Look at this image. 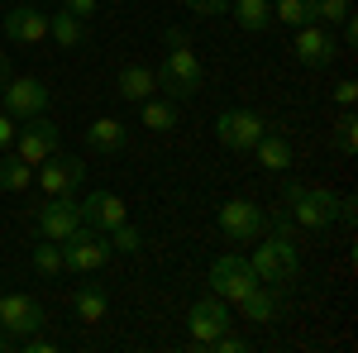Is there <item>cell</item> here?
I'll return each instance as SVG.
<instances>
[{
  "label": "cell",
  "mask_w": 358,
  "mask_h": 353,
  "mask_svg": "<svg viewBox=\"0 0 358 353\" xmlns=\"http://www.w3.org/2000/svg\"><path fill=\"white\" fill-rule=\"evenodd\" d=\"M253 244H258V239H253ZM248 268H253L258 282H268V287H292V282L301 277V253H296V244H292V234L268 229V239L253 248Z\"/></svg>",
  "instance_id": "obj_1"
},
{
  "label": "cell",
  "mask_w": 358,
  "mask_h": 353,
  "mask_svg": "<svg viewBox=\"0 0 358 353\" xmlns=\"http://www.w3.org/2000/svg\"><path fill=\"white\" fill-rule=\"evenodd\" d=\"M282 210L296 219V224H306V229H330V224H339V215H344V201L339 196H330V191L320 187H301V182H287L282 187Z\"/></svg>",
  "instance_id": "obj_2"
},
{
  "label": "cell",
  "mask_w": 358,
  "mask_h": 353,
  "mask_svg": "<svg viewBox=\"0 0 358 353\" xmlns=\"http://www.w3.org/2000/svg\"><path fill=\"white\" fill-rule=\"evenodd\" d=\"M201 86H206V67L192 53V43L167 48L163 67H158V91H163L167 101H192V96H201Z\"/></svg>",
  "instance_id": "obj_3"
},
{
  "label": "cell",
  "mask_w": 358,
  "mask_h": 353,
  "mask_svg": "<svg viewBox=\"0 0 358 353\" xmlns=\"http://www.w3.org/2000/svg\"><path fill=\"white\" fill-rule=\"evenodd\" d=\"M110 258H115L110 234H106V229H96V224H82L77 234H67V239H62V268L77 272V277L101 272Z\"/></svg>",
  "instance_id": "obj_4"
},
{
  "label": "cell",
  "mask_w": 358,
  "mask_h": 353,
  "mask_svg": "<svg viewBox=\"0 0 358 353\" xmlns=\"http://www.w3.org/2000/svg\"><path fill=\"white\" fill-rule=\"evenodd\" d=\"M43 325H48V320H43V305L34 296H24V291H0V329L10 334V344L38 334Z\"/></svg>",
  "instance_id": "obj_5"
},
{
  "label": "cell",
  "mask_w": 358,
  "mask_h": 353,
  "mask_svg": "<svg viewBox=\"0 0 358 353\" xmlns=\"http://www.w3.org/2000/svg\"><path fill=\"white\" fill-rule=\"evenodd\" d=\"M253 287H258V277H253V268H248V258L224 253V258H215V263H210V291H215L220 301L239 305Z\"/></svg>",
  "instance_id": "obj_6"
},
{
  "label": "cell",
  "mask_w": 358,
  "mask_h": 353,
  "mask_svg": "<svg viewBox=\"0 0 358 353\" xmlns=\"http://www.w3.org/2000/svg\"><path fill=\"white\" fill-rule=\"evenodd\" d=\"M20 124H24V129H15V153H20L29 167H38L43 158H53L57 148H62V129H57L53 120L34 115V120H20Z\"/></svg>",
  "instance_id": "obj_7"
},
{
  "label": "cell",
  "mask_w": 358,
  "mask_h": 353,
  "mask_svg": "<svg viewBox=\"0 0 358 353\" xmlns=\"http://www.w3.org/2000/svg\"><path fill=\"white\" fill-rule=\"evenodd\" d=\"M263 129H268V120L258 110H224L215 120V138L229 153H253V143L263 138Z\"/></svg>",
  "instance_id": "obj_8"
},
{
  "label": "cell",
  "mask_w": 358,
  "mask_h": 353,
  "mask_svg": "<svg viewBox=\"0 0 358 353\" xmlns=\"http://www.w3.org/2000/svg\"><path fill=\"white\" fill-rule=\"evenodd\" d=\"M215 224H220L224 239H234V244H253V239H263V224H268V215H263L253 201L234 196V201H224V206H220Z\"/></svg>",
  "instance_id": "obj_9"
},
{
  "label": "cell",
  "mask_w": 358,
  "mask_h": 353,
  "mask_svg": "<svg viewBox=\"0 0 358 353\" xmlns=\"http://www.w3.org/2000/svg\"><path fill=\"white\" fill-rule=\"evenodd\" d=\"M0 110L20 124V120H34V115H43L48 110V86L38 82V77H10L5 91H0Z\"/></svg>",
  "instance_id": "obj_10"
},
{
  "label": "cell",
  "mask_w": 358,
  "mask_h": 353,
  "mask_svg": "<svg viewBox=\"0 0 358 353\" xmlns=\"http://www.w3.org/2000/svg\"><path fill=\"white\" fill-rule=\"evenodd\" d=\"M38 239H53V244H62L67 234H77L86 219H82V206L72 201V196H48L43 206H38Z\"/></svg>",
  "instance_id": "obj_11"
},
{
  "label": "cell",
  "mask_w": 358,
  "mask_h": 353,
  "mask_svg": "<svg viewBox=\"0 0 358 353\" xmlns=\"http://www.w3.org/2000/svg\"><path fill=\"white\" fill-rule=\"evenodd\" d=\"M296 38H292V53L301 67H330L334 57H339V38H334L330 24H301L292 29Z\"/></svg>",
  "instance_id": "obj_12"
},
{
  "label": "cell",
  "mask_w": 358,
  "mask_h": 353,
  "mask_svg": "<svg viewBox=\"0 0 358 353\" xmlns=\"http://www.w3.org/2000/svg\"><path fill=\"white\" fill-rule=\"evenodd\" d=\"M224 329H229V301H220L215 291L201 296L192 310H187V334H192L201 349H210V339L224 334Z\"/></svg>",
  "instance_id": "obj_13"
},
{
  "label": "cell",
  "mask_w": 358,
  "mask_h": 353,
  "mask_svg": "<svg viewBox=\"0 0 358 353\" xmlns=\"http://www.w3.org/2000/svg\"><path fill=\"white\" fill-rule=\"evenodd\" d=\"M82 182H86V163L72 158V153H53V158L38 163V187L48 196H72Z\"/></svg>",
  "instance_id": "obj_14"
},
{
  "label": "cell",
  "mask_w": 358,
  "mask_h": 353,
  "mask_svg": "<svg viewBox=\"0 0 358 353\" xmlns=\"http://www.w3.org/2000/svg\"><path fill=\"white\" fill-rule=\"evenodd\" d=\"M5 38L20 43V48H38L48 38V15L34 5V0H20L10 15H5Z\"/></svg>",
  "instance_id": "obj_15"
},
{
  "label": "cell",
  "mask_w": 358,
  "mask_h": 353,
  "mask_svg": "<svg viewBox=\"0 0 358 353\" xmlns=\"http://www.w3.org/2000/svg\"><path fill=\"white\" fill-rule=\"evenodd\" d=\"M82 206V219L86 224H96V229H106L110 234L115 224H124L129 219V210H124V201L115 196V191H91L86 201H77Z\"/></svg>",
  "instance_id": "obj_16"
},
{
  "label": "cell",
  "mask_w": 358,
  "mask_h": 353,
  "mask_svg": "<svg viewBox=\"0 0 358 353\" xmlns=\"http://www.w3.org/2000/svg\"><path fill=\"white\" fill-rule=\"evenodd\" d=\"M115 96H120V101H129V106L148 101V96H158V72H153V67H143V62H124V67H120V77H115Z\"/></svg>",
  "instance_id": "obj_17"
},
{
  "label": "cell",
  "mask_w": 358,
  "mask_h": 353,
  "mask_svg": "<svg viewBox=\"0 0 358 353\" xmlns=\"http://www.w3.org/2000/svg\"><path fill=\"white\" fill-rule=\"evenodd\" d=\"M253 158H258V167H268V172H287L292 167V138L277 134V129H263V138L253 143Z\"/></svg>",
  "instance_id": "obj_18"
},
{
  "label": "cell",
  "mask_w": 358,
  "mask_h": 353,
  "mask_svg": "<svg viewBox=\"0 0 358 353\" xmlns=\"http://www.w3.org/2000/svg\"><path fill=\"white\" fill-rule=\"evenodd\" d=\"M229 15L244 34H268L273 29V0H229Z\"/></svg>",
  "instance_id": "obj_19"
},
{
  "label": "cell",
  "mask_w": 358,
  "mask_h": 353,
  "mask_svg": "<svg viewBox=\"0 0 358 353\" xmlns=\"http://www.w3.org/2000/svg\"><path fill=\"white\" fill-rule=\"evenodd\" d=\"M72 305H77V320H82V325H101L106 310H110V296H106L101 282H82L77 296H72Z\"/></svg>",
  "instance_id": "obj_20"
},
{
  "label": "cell",
  "mask_w": 358,
  "mask_h": 353,
  "mask_svg": "<svg viewBox=\"0 0 358 353\" xmlns=\"http://www.w3.org/2000/svg\"><path fill=\"white\" fill-rule=\"evenodd\" d=\"M138 120H143V129L167 134V129H177V101H167V96H148V101H138Z\"/></svg>",
  "instance_id": "obj_21"
},
{
  "label": "cell",
  "mask_w": 358,
  "mask_h": 353,
  "mask_svg": "<svg viewBox=\"0 0 358 353\" xmlns=\"http://www.w3.org/2000/svg\"><path fill=\"white\" fill-rule=\"evenodd\" d=\"M86 143H91L96 153H120V148L129 143V129H124L120 120H110V115H106V120H96V124L86 129Z\"/></svg>",
  "instance_id": "obj_22"
},
{
  "label": "cell",
  "mask_w": 358,
  "mask_h": 353,
  "mask_svg": "<svg viewBox=\"0 0 358 353\" xmlns=\"http://www.w3.org/2000/svg\"><path fill=\"white\" fill-rule=\"evenodd\" d=\"M48 38H53L57 48H82L86 43V20L57 10V15H48Z\"/></svg>",
  "instance_id": "obj_23"
},
{
  "label": "cell",
  "mask_w": 358,
  "mask_h": 353,
  "mask_svg": "<svg viewBox=\"0 0 358 353\" xmlns=\"http://www.w3.org/2000/svg\"><path fill=\"white\" fill-rule=\"evenodd\" d=\"M277 305H282V301H277L273 291L263 287V282H258V287H253V291H248V296L239 301L244 320H253V325H273V320H277Z\"/></svg>",
  "instance_id": "obj_24"
},
{
  "label": "cell",
  "mask_w": 358,
  "mask_h": 353,
  "mask_svg": "<svg viewBox=\"0 0 358 353\" xmlns=\"http://www.w3.org/2000/svg\"><path fill=\"white\" fill-rule=\"evenodd\" d=\"M273 24H287V29L315 24V0H273Z\"/></svg>",
  "instance_id": "obj_25"
},
{
  "label": "cell",
  "mask_w": 358,
  "mask_h": 353,
  "mask_svg": "<svg viewBox=\"0 0 358 353\" xmlns=\"http://www.w3.org/2000/svg\"><path fill=\"white\" fill-rule=\"evenodd\" d=\"M29 182H34V167L15 153V158H5L0 153V191H29Z\"/></svg>",
  "instance_id": "obj_26"
},
{
  "label": "cell",
  "mask_w": 358,
  "mask_h": 353,
  "mask_svg": "<svg viewBox=\"0 0 358 353\" xmlns=\"http://www.w3.org/2000/svg\"><path fill=\"white\" fill-rule=\"evenodd\" d=\"M34 272H38V277H48V282H53V277H62V244H53V239H43V244H34Z\"/></svg>",
  "instance_id": "obj_27"
},
{
  "label": "cell",
  "mask_w": 358,
  "mask_h": 353,
  "mask_svg": "<svg viewBox=\"0 0 358 353\" xmlns=\"http://www.w3.org/2000/svg\"><path fill=\"white\" fill-rule=\"evenodd\" d=\"M334 148H339V153H354V148H358V120H354V110H344V115L334 120Z\"/></svg>",
  "instance_id": "obj_28"
},
{
  "label": "cell",
  "mask_w": 358,
  "mask_h": 353,
  "mask_svg": "<svg viewBox=\"0 0 358 353\" xmlns=\"http://www.w3.org/2000/svg\"><path fill=\"white\" fill-rule=\"evenodd\" d=\"M110 248H115V253H138V248H143V234L124 219V224H115V229H110Z\"/></svg>",
  "instance_id": "obj_29"
},
{
  "label": "cell",
  "mask_w": 358,
  "mask_h": 353,
  "mask_svg": "<svg viewBox=\"0 0 358 353\" xmlns=\"http://www.w3.org/2000/svg\"><path fill=\"white\" fill-rule=\"evenodd\" d=\"M354 10H349V0H315V24H339V20H349Z\"/></svg>",
  "instance_id": "obj_30"
},
{
  "label": "cell",
  "mask_w": 358,
  "mask_h": 353,
  "mask_svg": "<svg viewBox=\"0 0 358 353\" xmlns=\"http://www.w3.org/2000/svg\"><path fill=\"white\" fill-rule=\"evenodd\" d=\"M62 10L77 20H91V15H101V0H62Z\"/></svg>",
  "instance_id": "obj_31"
},
{
  "label": "cell",
  "mask_w": 358,
  "mask_h": 353,
  "mask_svg": "<svg viewBox=\"0 0 358 353\" xmlns=\"http://www.w3.org/2000/svg\"><path fill=\"white\" fill-rule=\"evenodd\" d=\"M192 15H229V0H187Z\"/></svg>",
  "instance_id": "obj_32"
},
{
  "label": "cell",
  "mask_w": 358,
  "mask_h": 353,
  "mask_svg": "<svg viewBox=\"0 0 358 353\" xmlns=\"http://www.w3.org/2000/svg\"><path fill=\"white\" fill-rule=\"evenodd\" d=\"M354 101H358V82H354V77H344V82L334 86V106H344V110H349Z\"/></svg>",
  "instance_id": "obj_33"
},
{
  "label": "cell",
  "mask_w": 358,
  "mask_h": 353,
  "mask_svg": "<svg viewBox=\"0 0 358 353\" xmlns=\"http://www.w3.org/2000/svg\"><path fill=\"white\" fill-rule=\"evenodd\" d=\"M10 143H15V120H10V115L0 110V153H5Z\"/></svg>",
  "instance_id": "obj_34"
},
{
  "label": "cell",
  "mask_w": 358,
  "mask_h": 353,
  "mask_svg": "<svg viewBox=\"0 0 358 353\" xmlns=\"http://www.w3.org/2000/svg\"><path fill=\"white\" fill-rule=\"evenodd\" d=\"M339 38H344L349 48L358 43V24H354V15H349V20H339Z\"/></svg>",
  "instance_id": "obj_35"
},
{
  "label": "cell",
  "mask_w": 358,
  "mask_h": 353,
  "mask_svg": "<svg viewBox=\"0 0 358 353\" xmlns=\"http://www.w3.org/2000/svg\"><path fill=\"white\" fill-rule=\"evenodd\" d=\"M177 43H192V34L187 29H167V48H177Z\"/></svg>",
  "instance_id": "obj_36"
},
{
  "label": "cell",
  "mask_w": 358,
  "mask_h": 353,
  "mask_svg": "<svg viewBox=\"0 0 358 353\" xmlns=\"http://www.w3.org/2000/svg\"><path fill=\"white\" fill-rule=\"evenodd\" d=\"M10 77H15V72H10V57L0 53V91H5V82H10Z\"/></svg>",
  "instance_id": "obj_37"
},
{
  "label": "cell",
  "mask_w": 358,
  "mask_h": 353,
  "mask_svg": "<svg viewBox=\"0 0 358 353\" xmlns=\"http://www.w3.org/2000/svg\"><path fill=\"white\" fill-rule=\"evenodd\" d=\"M0 349H10V334H5V329H0Z\"/></svg>",
  "instance_id": "obj_38"
}]
</instances>
